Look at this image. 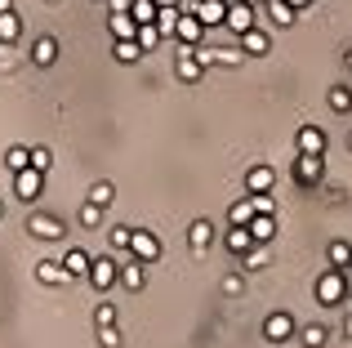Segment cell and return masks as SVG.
I'll return each instance as SVG.
<instances>
[{
    "instance_id": "34",
    "label": "cell",
    "mask_w": 352,
    "mask_h": 348,
    "mask_svg": "<svg viewBox=\"0 0 352 348\" xmlns=\"http://www.w3.org/2000/svg\"><path fill=\"white\" fill-rule=\"evenodd\" d=\"M94 326H116V308L107 304V299H103V304L94 308Z\"/></svg>"
},
{
    "instance_id": "46",
    "label": "cell",
    "mask_w": 352,
    "mask_h": 348,
    "mask_svg": "<svg viewBox=\"0 0 352 348\" xmlns=\"http://www.w3.org/2000/svg\"><path fill=\"white\" fill-rule=\"evenodd\" d=\"M344 63H348V67H352V50H348V54H344Z\"/></svg>"
},
{
    "instance_id": "1",
    "label": "cell",
    "mask_w": 352,
    "mask_h": 348,
    "mask_svg": "<svg viewBox=\"0 0 352 348\" xmlns=\"http://www.w3.org/2000/svg\"><path fill=\"white\" fill-rule=\"evenodd\" d=\"M192 54H197L201 67H214V63H223V67H236L241 58H245V50H219V45H192Z\"/></svg>"
},
{
    "instance_id": "17",
    "label": "cell",
    "mask_w": 352,
    "mask_h": 348,
    "mask_svg": "<svg viewBox=\"0 0 352 348\" xmlns=\"http://www.w3.org/2000/svg\"><path fill=\"white\" fill-rule=\"evenodd\" d=\"M272 183H276V170L272 166H254L245 174V192H272Z\"/></svg>"
},
{
    "instance_id": "21",
    "label": "cell",
    "mask_w": 352,
    "mask_h": 348,
    "mask_svg": "<svg viewBox=\"0 0 352 348\" xmlns=\"http://www.w3.org/2000/svg\"><path fill=\"white\" fill-rule=\"evenodd\" d=\"M143 281H147L143 263H138V259H120V286H129V290H143Z\"/></svg>"
},
{
    "instance_id": "44",
    "label": "cell",
    "mask_w": 352,
    "mask_h": 348,
    "mask_svg": "<svg viewBox=\"0 0 352 348\" xmlns=\"http://www.w3.org/2000/svg\"><path fill=\"white\" fill-rule=\"evenodd\" d=\"M5 9H14V0H0V14H5Z\"/></svg>"
},
{
    "instance_id": "5",
    "label": "cell",
    "mask_w": 352,
    "mask_h": 348,
    "mask_svg": "<svg viewBox=\"0 0 352 348\" xmlns=\"http://www.w3.org/2000/svg\"><path fill=\"white\" fill-rule=\"evenodd\" d=\"M321 174H326L321 157H312V152H299V157H294V183H299V188H312V183H321Z\"/></svg>"
},
{
    "instance_id": "10",
    "label": "cell",
    "mask_w": 352,
    "mask_h": 348,
    "mask_svg": "<svg viewBox=\"0 0 352 348\" xmlns=\"http://www.w3.org/2000/svg\"><path fill=\"white\" fill-rule=\"evenodd\" d=\"M174 41L201 45V41H206V23H201L197 14H188V9H179V32H174Z\"/></svg>"
},
{
    "instance_id": "7",
    "label": "cell",
    "mask_w": 352,
    "mask_h": 348,
    "mask_svg": "<svg viewBox=\"0 0 352 348\" xmlns=\"http://www.w3.org/2000/svg\"><path fill=\"white\" fill-rule=\"evenodd\" d=\"M254 14H258V9H250L245 0H228V18H223V27H228V32H236V36H245L250 27H254Z\"/></svg>"
},
{
    "instance_id": "16",
    "label": "cell",
    "mask_w": 352,
    "mask_h": 348,
    "mask_svg": "<svg viewBox=\"0 0 352 348\" xmlns=\"http://www.w3.org/2000/svg\"><path fill=\"white\" fill-rule=\"evenodd\" d=\"M89 263H94V254L76 250V246H67V254H63V268L72 272V277H89Z\"/></svg>"
},
{
    "instance_id": "14",
    "label": "cell",
    "mask_w": 352,
    "mask_h": 348,
    "mask_svg": "<svg viewBox=\"0 0 352 348\" xmlns=\"http://www.w3.org/2000/svg\"><path fill=\"white\" fill-rule=\"evenodd\" d=\"M36 277H41L45 286H67L72 272L63 268V259H45V263H36Z\"/></svg>"
},
{
    "instance_id": "48",
    "label": "cell",
    "mask_w": 352,
    "mask_h": 348,
    "mask_svg": "<svg viewBox=\"0 0 352 348\" xmlns=\"http://www.w3.org/2000/svg\"><path fill=\"white\" fill-rule=\"evenodd\" d=\"M0 215H5V206H0Z\"/></svg>"
},
{
    "instance_id": "35",
    "label": "cell",
    "mask_w": 352,
    "mask_h": 348,
    "mask_svg": "<svg viewBox=\"0 0 352 348\" xmlns=\"http://www.w3.org/2000/svg\"><path fill=\"white\" fill-rule=\"evenodd\" d=\"M50 166H54V152H50V148H32V170L45 174Z\"/></svg>"
},
{
    "instance_id": "22",
    "label": "cell",
    "mask_w": 352,
    "mask_h": 348,
    "mask_svg": "<svg viewBox=\"0 0 352 348\" xmlns=\"http://www.w3.org/2000/svg\"><path fill=\"white\" fill-rule=\"evenodd\" d=\"M129 14H134V23H138V27H147V23H156L161 5H156V0H129Z\"/></svg>"
},
{
    "instance_id": "31",
    "label": "cell",
    "mask_w": 352,
    "mask_h": 348,
    "mask_svg": "<svg viewBox=\"0 0 352 348\" xmlns=\"http://www.w3.org/2000/svg\"><path fill=\"white\" fill-rule=\"evenodd\" d=\"M80 228H103V206L85 201V206H80Z\"/></svg>"
},
{
    "instance_id": "26",
    "label": "cell",
    "mask_w": 352,
    "mask_h": 348,
    "mask_svg": "<svg viewBox=\"0 0 352 348\" xmlns=\"http://www.w3.org/2000/svg\"><path fill=\"white\" fill-rule=\"evenodd\" d=\"M250 219H254V201H250V192H245L241 201L228 206V224H250Z\"/></svg>"
},
{
    "instance_id": "33",
    "label": "cell",
    "mask_w": 352,
    "mask_h": 348,
    "mask_svg": "<svg viewBox=\"0 0 352 348\" xmlns=\"http://www.w3.org/2000/svg\"><path fill=\"white\" fill-rule=\"evenodd\" d=\"M138 54H143L138 41H116V63H138Z\"/></svg>"
},
{
    "instance_id": "32",
    "label": "cell",
    "mask_w": 352,
    "mask_h": 348,
    "mask_svg": "<svg viewBox=\"0 0 352 348\" xmlns=\"http://www.w3.org/2000/svg\"><path fill=\"white\" fill-rule=\"evenodd\" d=\"M330 107H335V112H352V89L335 85V89H330Z\"/></svg>"
},
{
    "instance_id": "6",
    "label": "cell",
    "mask_w": 352,
    "mask_h": 348,
    "mask_svg": "<svg viewBox=\"0 0 352 348\" xmlns=\"http://www.w3.org/2000/svg\"><path fill=\"white\" fill-rule=\"evenodd\" d=\"M129 254H134L138 263H152V259H161V241H156L147 228H134V237H129Z\"/></svg>"
},
{
    "instance_id": "40",
    "label": "cell",
    "mask_w": 352,
    "mask_h": 348,
    "mask_svg": "<svg viewBox=\"0 0 352 348\" xmlns=\"http://www.w3.org/2000/svg\"><path fill=\"white\" fill-rule=\"evenodd\" d=\"M129 237H134V228H112V246L116 250H129Z\"/></svg>"
},
{
    "instance_id": "8",
    "label": "cell",
    "mask_w": 352,
    "mask_h": 348,
    "mask_svg": "<svg viewBox=\"0 0 352 348\" xmlns=\"http://www.w3.org/2000/svg\"><path fill=\"white\" fill-rule=\"evenodd\" d=\"M27 232L41 237V241H63V237H67V228H63L54 215H32V219H27Z\"/></svg>"
},
{
    "instance_id": "36",
    "label": "cell",
    "mask_w": 352,
    "mask_h": 348,
    "mask_svg": "<svg viewBox=\"0 0 352 348\" xmlns=\"http://www.w3.org/2000/svg\"><path fill=\"white\" fill-rule=\"evenodd\" d=\"M138 45H143V50H152L156 41H161V32H156V23H147V27H138V36H134Z\"/></svg>"
},
{
    "instance_id": "12",
    "label": "cell",
    "mask_w": 352,
    "mask_h": 348,
    "mask_svg": "<svg viewBox=\"0 0 352 348\" xmlns=\"http://www.w3.org/2000/svg\"><path fill=\"white\" fill-rule=\"evenodd\" d=\"M294 148L321 157V152H326V130H317V125H299V134H294Z\"/></svg>"
},
{
    "instance_id": "43",
    "label": "cell",
    "mask_w": 352,
    "mask_h": 348,
    "mask_svg": "<svg viewBox=\"0 0 352 348\" xmlns=\"http://www.w3.org/2000/svg\"><path fill=\"white\" fill-rule=\"evenodd\" d=\"M344 335H348V340H352V313H348V322H344Z\"/></svg>"
},
{
    "instance_id": "39",
    "label": "cell",
    "mask_w": 352,
    "mask_h": 348,
    "mask_svg": "<svg viewBox=\"0 0 352 348\" xmlns=\"http://www.w3.org/2000/svg\"><path fill=\"white\" fill-rule=\"evenodd\" d=\"M98 348H120L116 326H98Z\"/></svg>"
},
{
    "instance_id": "28",
    "label": "cell",
    "mask_w": 352,
    "mask_h": 348,
    "mask_svg": "<svg viewBox=\"0 0 352 348\" xmlns=\"http://www.w3.org/2000/svg\"><path fill=\"white\" fill-rule=\"evenodd\" d=\"M89 201L107 210V206H112V201H116V188H112V183H107V179H103V183H94V188H89Z\"/></svg>"
},
{
    "instance_id": "3",
    "label": "cell",
    "mask_w": 352,
    "mask_h": 348,
    "mask_svg": "<svg viewBox=\"0 0 352 348\" xmlns=\"http://www.w3.org/2000/svg\"><path fill=\"white\" fill-rule=\"evenodd\" d=\"M344 295H348V272H326V277L317 281V299L321 304H344Z\"/></svg>"
},
{
    "instance_id": "15",
    "label": "cell",
    "mask_w": 352,
    "mask_h": 348,
    "mask_svg": "<svg viewBox=\"0 0 352 348\" xmlns=\"http://www.w3.org/2000/svg\"><path fill=\"white\" fill-rule=\"evenodd\" d=\"M254 246H258V241L250 237L245 224H232V228H228V250H232V254H250Z\"/></svg>"
},
{
    "instance_id": "47",
    "label": "cell",
    "mask_w": 352,
    "mask_h": 348,
    "mask_svg": "<svg viewBox=\"0 0 352 348\" xmlns=\"http://www.w3.org/2000/svg\"><path fill=\"white\" fill-rule=\"evenodd\" d=\"M348 148H352V134H348Z\"/></svg>"
},
{
    "instance_id": "23",
    "label": "cell",
    "mask_w": 352,
    "mask_h": 348,
    "mask_svg": "<svg viewBox=\"0 0 352 348\" xmlns=\"http://www.w3.org/2000/svg\"><path fill=\"white\" fill-rule=\"evenodd\" d=\"M241 50H245V54H254V58H263V54L272 50V41H267L263 32H254V27H250V32L241 36Z\"/></svg>"
},
{
    "instance_id": "11",
    "label": "cell",
    "mask_w": 352,
    "mask_h": 348,
    "mask_svg": "<svg viewBox=\"0 0 352 348\" xmlns=\"http://www.w3.org/2000/svg\"><path fill=\"white\" fill-rule=\"evenodd\" d=\"M188 14H197L206 27H223V18H228V0H197Z\"/></svg>"
},
{
    "instance_id": "2",
    "label": "cell",
    "mask_w": 352,
    "mask_h": 348,
    "mask_svg": "<svg viewBox=\"0 0 352 348\" xmlns=\"http://www.w3.org/2000/svg\"><path fill=\"white\" fill-rule=\"evenodd\" d=\"M89 281H94V290H103V295H107V290L120 281V259H107V254H103V259H94V263H89Z\"/></svg>"
},
{
    "instance_id": "24",
    "label": "cell",
    "mask_w": 352,
    "mask_h": 348,
    "mask_svg": "<svg viewBox=\"0 0 352 348\" xmlns=\"http://www.w3.org/2000/svg\"><path fill=\"white\" fill-rule=\"evenodd\" d=\"M18 36H23V23H18L14 9H5V14H0V45H14Z\"/></svg>"
},
{
    "instance_id": "9",
    "label": "cell",
    "mask_w": 352,
    "mask_h": 348,
    "mask_svg": "<svg viewBox=\"0 0 352 348\" xmlns=\"http://www.w3.org/2000/svg\"><path fill=\"white\" fill-rule=\"evenodd\" d=\"M294 335V317L290 313H267V322H263V340L267 344H285Z\"/></svg>"
},
{
    "instance_id": "27",
    "label": "cell",
    "mask_w": 352,
    "mask_h": 348,
    "mask_svg": "<svg viewBox=\"0 0 352 348\" xmlns=\"http://www.w3.org/2000/svg\"><path fill=\"white\" fill-rule=\"evenodd\" d=\"M156 32L174 41V32H179V9H161V14H156Z\"/></svg>"
},
{
    "instance_id": "37",
    "label": "cell",
    "mask_w": 352,
    "mask_h": 348,
    "mask_svg": "<svg viewBox=\"0 0 352 348\" xmlns=\"http://www.w3.org/2000/svg\"><path fill=\"white\" fill-rule=\"evenodd\" d=\"M223 295H245V277H241V272H232V277H223Z\"/></svg>"
},
{
    "instance_id": "29",
    "label": "cell",
    "mask_w": 352,
    "mask_h": 348,
    "mask_svg": "<svg viewBox=\"0 0 352 348\" xmlns=\"http://www.w3.org/2000/svg\"><path fill=\"white\" fill-rule=\"evenodd\" d=\"M5 166L14 170V174L27 170V166H32V148H9V152H5Z\"/></svg>"
},
{
    "instance_id": "13",
    "label": "cell",
    "mask_w": 352,
    "mask_h": 348,
    "mask_svg": "<svg viewBox=\"0 0 352 348\" xmlns=\"http://www.w3.org/2000/svg\"><path fill=\"white\" fill-rule=\"evenodd\" d=\"M188 246H192L197 254H206L210 246H214V224H210V219H197V224L188 228Z\"/></svg>"
},
{
    "instance_id": "30",
    "label": "cell",
    "mask_w": 352,
    "mask_h": 348,
    "mask_svg": "<svg viewBox=\"0 0 352 348\" xmlns=\"http://www.w3.org/2000/svg\"><path fill=\"white\" fill-rule=\"evenodd\" d=\"M299 340H303V348H321V344H326V326H321V322L303 326V331H299Z\"/></svg>"
},
{
    "instance_id": "41",
    "label": "cell",
    "mask_w": 352,
    "mask_h": 348,
    "mask_svg": "<svg viewBox=\"0 0 352 348\" xmlns=\"http://www.w3.org/2000/svg\"><path fill=\"white\" fill-rule=\"evenodd\" d=\"M263 263H267V254H263V246H254V250H250V254H245V268H263Z\"/></svg>"
},
{
    "instance_id": "18",
    "label": "cell",
    "mask_w": 352,
    "mask_h": 348,
    "mask_svg": "<svg viewBox=\"0 0 352 348\" xmlns=\"http://www.w3.org/2000/svg\"><path fill=\"white\" fill-rule=\"evenodd\" d=\"M245 228H250V237H254L258 246H267V241L276 237V219H272V215H254V219H250Z\"/></svg>"
},
{
    "instance_id": "45",
    "label": "cell",
    "mask_w": 352,
    "mask_h": 348,
    "mask_svg": "<svg viewBox=\"0 0 352 348\" xmlns=\"http://www.w3.org/2000/svg\"><path fill=\"white\" fill-rule=\"evenodd\" d=\"M245 5H250V9H258V5H263V0H245Z\"/></svg>"
},
{
    "instance_id": "20",
    "label": "cell",
    "mask_w": 352,
    "mask_h": 348,
    "mask_svg": "<svg viewBox=\"0 0 352 348\" xmlns=\"http://www.w3.org/2000/svg\"><path fill=\"white\" fill-rule=\"evenodd\" d=\"M54 58H58V41H54V36H41V41L32 45V63L36 67H50Z\"/></svg>"
},
{
    "instance_id": "4",
    "label": "cell",
    "mask_w": 352,
    "mask_h": 348,
    "mask_svg": "<svg viewBox=\"0 0 352 348\" xmlns=\"http://www.w3.org/2000/svg\"><path fill=\"white\" fill-rule=\"evenodd\" d=\"M41 192H45V174H41V170L27 166V170L14 174V197H18V201H36Z\"/></svg>"
},
{
    "instance_id": "25",
    "label": "cell",
    "mask_w": 352,
    "mask_h": 348,
    "mask_svg": "<svg viewBox=\"0 0 352 348\" xmlns=\"http://www.w3.org/2000/svg\"><path fill=\"white\" fill-rule=\"evenodd\" d=\"M330 268H339V272H348L352 268V246L348 241H330Z\"/></svg>"
},
{
    "instance_id": "42",
    "label": "cell",
    "mask_w": 352,
    "mask_h": 348,
    "mask_svg": "<svg viewBox=\"0 0 352 348\" xmlns=\"http://www.w3.org/2000/svg\"><path fill=\"white\" fill-rule=\"evenodd\" d=\"M285 5H290V9H308L312 0H285Z\"/></svg>"
},
{
    "instance_id": "19",
    "label": "cell",
    "mask_w": 352,
    "mask_h": 348,
    "mask_svg": "<svg viewBox=\"0 0 352 348\" xmlns=\"http://www.w3.org/2000/svg\"><path fill=\"white\" fill-rule=\"evenodd\" d=\"M112 32H116V41H134L138 36V23L129 9H112Z\"/></svg>"
},
{
    "instance_id": "38",
    "label": "cell",
    "mask_w": 352,
    "mask_h": 348,
    "mask_svg": "<svg viewBox=\"0 0 352 348\" xmlns=\"http://www.w3.org/2000/svg\"><path fill=\"white\" fill-rule=\"evenodd\" d=\"M254 201V215H272V192H250Z\"/></svg>"
}]
</instances>
